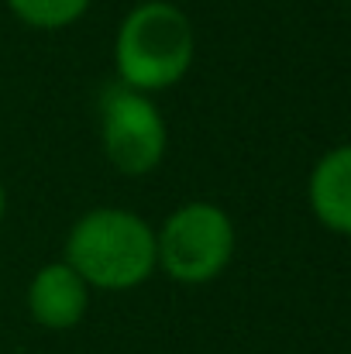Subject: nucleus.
<instances>
[{
  "label": "nucleus",
  "instance_id": "nucleus-8",
  "mask_svg": "<svg viewBox=\"0 0 351 354\" xmlns=\"http://www.w3.org/2000/svg\"><path fill=\"white\" fill-rule=\"evenodd\" d=\"M3 214H7V189H3V183H0V224H3Z\"/></svg>",
  "mask_w": 351,
  "mask_h": 354
},
{
  "label": "nucleus",
  "instance_id": "nucleus-6",
  "mask_svg": "<svg viewBox=\"0 0 351 354\" xmlns=\"http://www.w3.org/2000/svg\"><path fill=\"white\" fill-rule=\"evenodd\" d=\"M310 214L324 231L351 237V141L324 151L307 179Z\"/></svg>",
  "mask_w": 351,
  "mask_h": 354
},
{
  "label": "nucleus",
  "instance_id": "nucleus-7",
  "mask_svg": "<svg viewBox=\"0 0 351 354\" xmlns=\"http://www.w3.org/2000/svg\"><path fill=\"white\" fill-rule=\"evenodd\" d=\"M93 0H7L10 14L35 31H62L87 17Z\"/></svg>",
  "mask_w": 351,
  "mask_h": 354
},
{
  "label": "nucleus",
  "instance_id": "nucleus-1",
  "mask_svg": "<svg viewBox=\"0 0 351 354\" xmlns=\"http://www.w3.org/2000/svg\"><path fill=\"white\" fill-rule=\"evenodd\" d=\"M62 261L80 272L90 289L127 292L145 286L155 268V227L124 207H93L80 214L66 234Z\"/></svg>",
  "mask_w": 351,
  "mask_h": 354
},
{
  "label": "nucleus",
  "instance_id": "nucleus-2",
  "mask_svg": "<svg viewBox=\"0 0 351 354\" xmlns=\"http://www.w3.org/2000/svg\"><path fill=\"white\" fill-rule=\"evenodd\" d=\"M197 59V28L172 0L134 3L114 35L117 83L138 93H165L186 80Z\"/></svg>",
  "mask_w": 351,
  "mask_h": 354
},
{
  "label": "nucleus",
  "instance_id": "nucleus-5",
  "mask_svg": "<svg viewBox=\"0 0 351 354\" xmlns=\"http://www.w3.org/2000/svg\"><path fill=\"white\" fill-rule=\"evenodd\" d=\"M90 286L80 279V272L73 265L48 261L42 265L24 292V306L31 313V320L45 330H73L83 324L87 310H90Z\"/></svg>",
  "mask_w": 351,
  "mask_h": 354
},
{
  "label": "nucleus",
  "instance_id": "nucleus-3",
  "mask_svg": "<svg viewBox=\"0 0 351 354\" xmlns=\"http://www.w3.org/2000/svg\"><path fill=\"white\" fill-rule=\"evenodd\" d=\"M234 248L237 231L231 214L210 200H190L155 227L159 268L179 286H207L221 279Z\"/></svg>",
  "mask_w": 351,
  "mask_h": 354
},
{
  "label": "nucleus",
  "instance_id": "nucleus-4",
  "mask_svg": "<svg viewBox=\"0 0 351 354\" xmlns=\"http://www.w3.org/2000/svg\"><path fill=\"white\" fill-rule=\"evenodd\" d=\"M100 151L120 176H152L169 151V127L155 107V97L138 93L124 83L100 90L97 104Z\"/></svg>",
  "mask_w": 351,
  "mask_h": 354
}]
</instances>
